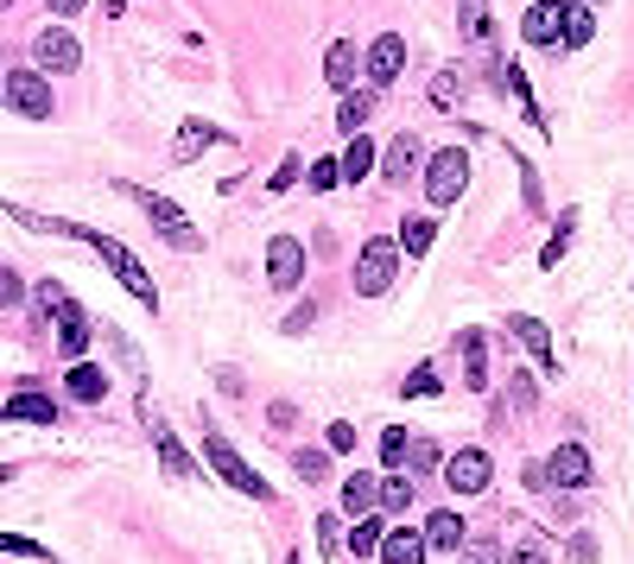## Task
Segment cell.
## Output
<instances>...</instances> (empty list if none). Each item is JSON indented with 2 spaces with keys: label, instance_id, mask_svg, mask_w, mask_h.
Instances as JSON below:
<instances>
[{
  "label": "cell",
  "instance_id": "obj_1",
  "mask_svg": "<svg viewBox=\"0 0 634 564\" xmlns=\"http://www.w3.org/2000/svg\"><path fill=\"white\" fill-rule=\"evenodd\" d=\"M76 241H89V248H96V254L109 261V273H114V279H121V286H127V292H134V299H140V304H147V311H152V304H159V292H152V279H147V266L134 261V254H127V248H121L114 235H96V228H83Z\"/></svg>",
  "mask_w": 634,
  "mask_h": 564
},
{
  "label": "cell",
  "instance_id": "obj_2",
  "mask_svg": "<svg viewBox=\"0 0 634 564\" xmlns=\"http://www.w3.org/2000/svg\"><path fill=\"white\" fill-rule=\"evenodd\" d=\"M463 185H470V159H463V147H438L432 152V165H425V197H432L438 210H450V203L463 197Z\"/></svg>",
  "mask_w": 634,
  "mask_h": 564
},
{
  "label": "cell",
  "instance_id": "obj_3",
  "mask_svg": "<svg viewBox=\"0 0 634 564\" xmlns=\"http://www.w3.org/2000/svg\"><path fill=\"white\" fill-rule=\"evenodd\" d=\"M127 197H134V203L147 210V216H152V228H159V235H165V241H172L178 254H190V248H203V235H197V228L185 223V210H178V203H165L159 190H134V185H127Z\"/></svg>",
  "mask_w": 634,
  "mask_h": 564
},
{
  "label": "cell",
  "instance_id": "obj_4",
  "mask_svg": "<svg viewBox=\"0 0 634 564\" xmlns=\"http://www.w3.org/2000/svg\"><path fill=\"white\" fill-rule=\"evenodd\" d=\"M394 279H400V241H369L356 261V292L381 299V292H394Z\"/></svg>",
  "mask_w": 634,
  "mask_h": 564
},
{
  "label": "cell",
  "instance_id": "obj_5",
  "mask_svg": "<svg viewBox=\"0 0 634 564\" xmlns=\"http://www.w3.org/2000/svg\"><path fill=\"white\" fill-rule=\"evenodd\" d=\"M0 102H7L13 114H26V121H45V114H51V83H45L38 71H13L7 83H0Z\"/></svg>",
  "mask_w": 634,
  "mask_h": 564
},
{
  "label": "cell",
  "instance_id": "obj_6",
  "mask_svg": "<svg viewBox=\"0 0 634 564\" xmlns=\"http://www.w3.org/2000/svg\"><path fill=\"white\" fill-rule=\"evenodd\" d=\"M203 451H210V463H216V476H223L228 489H241L248 501H266V494H273L261 476H254V469L235 456V444H228V438H216V431H210V438H203Z\"/></svg>",
  "mask_w": 634,
  "mask_h": 564
},
{
  "label": "cell",
  "instance_id": "obj_7",
  "mask_svg": "<svg viewBox=\"0 0 634 564\" xmlns=\"http://www.w3.org/2000/svg\"><path fill=\"white\" fill-rule=\"evenodd\" d=\"M33 58H38V71H76V64H83V45H76L64 26H45V33L33 38Z\"/></svg>",
  "mask_w": 634,
  "mask_h": 564
},
{
  "label": "cell",
  "instance_id": "obj_8",
  "mask_svg": "<svg viewBox=\"0 0 634 564\" xmlns=\"http://www.w3.org/2000/svg\"><path fill=\"white\" fill-rule=\"evenodd\" d=\"M266 279L279 286V292H293L304 279V248L293 241V235H279V241H266Z\"/></svg>",
  "mask_w": 634,
  "mask_h": 564
},
{
  "label": "cell",
  "instance_id": "obj_9",
  "mask_svg": "<svg viewBox=\"0 0 634 564\" xmlns=\"http://www.w3.org/2000/svg\"><path fill=\"white\" fill-rule=\"evenodd\" d=\"M546 482L552 489H584L591 482V451L584 444H559V451L546 456Z\"/></svg>",
  "mask_w": 634,
  "mask_h": 564
},
{
  "label": "cell",
  "instance_id": "obj_10",
  "mask_svg": "<svg viewBox=\"0 0 634 564\" xmlns=\"http://www.w3.org/2000/svg\"><path fill=\"white\" fill-rule=\"evenodd\" d=\"M488 476H495V469H488V451H457V456L445 463V482H450L457 494H483Z\"/></svg>",
  "mask_w": 634,
  "mask_h": 564
},
{
  "label": "cell",
  "instance_id": "obj_11",
  "mask_svg": "<svg viewBox=\"0 0 634 564\" xmlns=\"http://www.w3.org/2000/svg\"><path fill=\"white\" fill-rule=\"evenodd\" d=\"M521 33H526V45H559L564 38V7L559 0H533L526 20H521Z\"/></svg>",
  "mask_w": 634,
  "mask_h": 564
},
{
  "label": "cell",
  "instance_id": "obj_12",
  "mask_svg": "<svg viewBox=\"0 0 634 564\" xmlns=\"http://www.w3.org/2000/svg\"><path fill=\"white\" fill-rule=\"evenodd\" d=\"M400 71H407V38H400V33H381V38L369 45V76L381 83V89H387V83H394Z\"/></svg>",
  "mask_w": 634,
  "mask_h": 564
},
{
  "label": "cell",
  "instance_id": "obj_13",
  "mask_svg": "<svg viewBox=\"0 0 634 564\" xmlns=\"http://www.w3.org/2000/svg\"><path fill=\"white\" fill-rule=\"evenodd\" d=\"M58 349H64L71 362H83V349H89V317H83L76 304H64V311H58Z\"/></svg>",
  "mask_w": 634,
  "mask_h": 564
},
{
  "label": "cell",
  "instance_id": "obj_14",
  "mask_svg": "<svg viewBox=\"0 0 634 564\" xmlns=\"http://www.w3.org/2000/svg\"><path fill=\"white\" fill-rule=\"evenodd\" d=\"M7 418H20V425H51V418H58V406H51L38 387H20V393L7 400Z\"/></svg>",
  "mask_w": 634,
  "mask_h": 564
},
{
  "label": "cell",
  "instance_id": "obj_15",
  "mask_svg": "<svg viewBox=\"0 0 634 564\" xmlns=\"http://www.w3.org/2000/svg\"><path fill=\"white\" fill-rule=\"evenodd\" d=\"M412 165H419V140H412V134H400V140H387V159H381L387 185H400V178H412Z\"/></svg>",
  "mask_w": 634,
  "mask_h": 564
},
{
  "label": "cell",
  "instance_id": "obj_16",
  "mask_svg": "<svg viewBox=\"0 0 634 564\" xmlns=\"http://www.w3.org/2000/svg\"><path fill=\"white\" fill-rule=\"evenodd\" d=\"M381 559L387 564H419L425 559V532H387V539H381Z\"/></svg>",
  "mask_w": 634,
  "mask_h": 564
},
{
  "label": "cell",
  "instance_id": "obj_17",
  "mask_svg": "<svg viewBox=\"0 0 634 564\" xmlns=\"http://www.w3.org/2000/svg\"><path fill=\"white\" fill-rule=\"evenodd\" d=\"M324 76H331V89H349V83H356V45L336 38L331 51H324Z\"/></svg>",
  "mask_w": 634,
  "mask_h": 564
},
{
  "label": "cell",
  "instance_id": "obj_18",
  "mask_svg": "<svg viewBox=\"0 0 634 564\" xmlns=\"http://www.w3.org/2000/svg\"><path fill=\"white\" fill-rule=\"evenodd\" d=\"M64 387H71V400H102V393H109V375L89 368V362H71V380H64Z\"/></svg>",
  "mask_w": 634,
  "mask_h": 564
},
{
  "label": "cell",
  "instance_id": "obj_19",
  "mask_svg": "<svg viewBox=\"0 0 634 564\" xmlns=\"http://www.w3.org/2000/svg\"><path fill=\"white\" fill-rule=\"evenodd\" d=\"M152 444H159V463H165L172 476H190V469H197V463L185 456V444H178V438H172V431H165L159 418H152Z\"/></svg>",
  "mask_w": 634,
  "mask_h": 564
},
{
  "label": "cell",
  "instance_id": "obj_20",
  "mask_svg": "<svg viewBox=\"0 0 634 564\" xmlns=\"http://www.w3.org/2000/svg\"><path fill=\"white\" fill-rule=\"evenodd\" d=\"M508 330L539 355V368H552V337H546V324H533V317H508Z\"/></svg>",
  "mask_w": 634,
  "mask_h": 564
},
{
  "label": "cell",
  "instance_id": "obj_21",
  "mask_svg": "<svg viewBox=\"0 0 634 564\" xmlns=\"http://www.w3.org/2000/svg\"><path fill=\"white\" fill-rule=\"evenodd\" d=\"M432 241H438V223H432V216H407V228H400V254H432Z\"/></svg>",
  "mask_w": 634,
  "mask_h": 564
},
{
  "label": "cell",
  "instance_id": "obj_22",
  "mask_svg": "<svg viewBox=\"0 0 634 564\" xmlns=\"http://www.w3.org/2000/svg\"><path fill=\"white\" fill-rule=\"evenodd\" d=\"M457 349H463V362H470V387L483 393V387H488V355H483V330H463V337H457Z\"/></svg>",
  "mask_w": 634,
  "mask_h": 564
},
{
  "label": "cell",
  "instance_id": "obj_23",
  "mask_svg": "<svg viewBox=\"0 0 634 564\" xmlns=\"http://www.w3.org/2000/svg\"><path fill=\"white\" fill-rule=\"evenodd\" d=\"M425 546H432V552L463 546V521H457V514H432V521H425Z\"/></svg>",
  "mask_w": 634,
  "mask_h": 564
},
{
  "label": "cell",
  "instance_id": "obj_24",
  "mask_svg": "<svg viewBox=\"0 0 634 564\" xmlns=\"http://www.w3.org/2000/svg\"><path fill=\"white\" fill-rule=\"evenodd\" d=\"M216 140H223V134H216V127H203V121L178 127V165H190L197 152H203V147H216Z\"/></svg>",
  "mask_w": 634,
  "mask_h": 564
},
{
  "label": "cell",
  "instance_id": "obj_25",
  "mask_svg": "<svg viewBox=\"0 0 634 564\" xmlns=\"http://www.w3.org/2000/svg\"><path fill=\"white\" fill-rule=\"evenodd\" d=\"M457 89H463V76H457V71H432L425 102H432V109H457Z\"/></svg>",
  "mask_w": 634,
  "mask_h": 564
},
{
  "label": "cell",
  "instance_id": "obj_26",
  "mask_svg": "<svg viewBox=\"0 0 634 564\" xmlns=\"http://www.w3.org/2000/svg\"><path fill=\"white\" fill-rule=\"evenodd\" d=\"M463 38H470V45H495V20H488L483 0H470V7H463Z\"/></svg>",
  "mask_w": 634,
  "mask_h": 564
},
{
  "label": "cell",
  "instance_id": "obj_27",
  "mask_svg": "<svg viewBox=\"0 0 634 564\" xmlns=\"http://www.w3.org/2000/svg\"><path fill=\"white\" fill-rule=\"evenodd\" d=\"M374 494H381V482H374V476H349V482H343V507H349V514H369Z\"/></svg>",
  "mask_w": 634,
  "mask_h": 564
},
{
  "label": "cell",
  "instance_id": "obj_28",
  "mask_svg": "<svg viewBox=\"0 0 634 564\" xmlns=\"http://www.w3.org/2000/svg\"><path fill=\"white\" fill-rule=\"evenodd\" d=\"M591 33H597L591 7H564V38H559V45H571V51H577V45H591Z\"/></svg>",
  "mask_w": 634,
  "mask_h": 564
},
{
  "label": "cell",
  "instance_id": "obj_29",
  "mask_svg": "<svg viewBox=\"0 0 634 564\" xmlns=\"http://www.w3.org/2000/svg\"><path fill=\"white\" fill-rule=\"evenodd\" d=\"M374 172V147L369 140H349V152H343V185H356V178H369Z\"/></svg>",
  "mask_w": 634,
  "mask_h": 564
},
{
  "label": "cell",
  "instance_id": "obj_30",
  "mask_svg": "<svg viewBox=\"0 0 634 564\" xmlns=\"http://www.w3.org/2000/svg\"><path fill=\"white\" fill-rule=\"evenodd\" d=\"M369 114H374V96H369V89H356V96L343 102L336 121H343V134H362V121H369Z\"/></svg>",
  "mask_w": 634,
  "mask_h": 564
},
{
  "label": "cell",
  "instance_id": "obj_31",
  "mask_svg": "<svg viewBox=\"0 0 634 564\" xmlns=\"http://www.w3.org/2000/svg\"><path fill=\"white\" fill-rule=\"evenodd\" d=\"M374 507H387V514L412 507V482H407V476H387V482H381V494H374Z\"/></svg>",
  "mask_w": 634,
  "mask_h": 564
},
{
  "label": "cell",
  "instance_id": "obj_32",
  "mask_svg": "<svg viewBox=\"0 0 634 564\" xmlns=\"http://www.w3.org/2000/svg\"><path fill=\"white\" fill-rule=\"evenodd\" d=\"M407 431H400V425H387V431H381V463H387V469H400V463H407Z\"/></svg>",
  "mask_w": 634,
  "mask_h": 564
},
{
  "label": "cell",
  "instance_id": "obj_33",
  "mask_svg": "<svg viewBox=\"0 0 634 564\" xmlns=\"http://www.w3.org/2000/svg\"><path fill=\"white\" fill-rule=\"evenodd\" d=\"M564 248H571V216H559V228H552V241L539 248V266H559Z\"/></svg>",
  "mask_w": 634,
  "mask_h": 564
},
{
  "label": "cell",
  "instance_id": "obj_34",
  "mask_svg": "<svg viewBox=\"0 0 634 564\" xmlns=\"http://www.w3.org/2000/svg\"><path fill=\"white\" fill-rule=\"evenodd\" d=\"M407 469H419V476H425V469H438V444H432V438H412V444H407Z\"/></svg>",
  "mask_w": 634,
  "mask_h": 564
},
{
  "label": "cell",
  "instance_id": "obj_35",
  "mask_svg": "<svg viewBox=\"0 0 634 564\" xmlns=\"http://www.w3.org/2000/svg\"><path fill=\"white\" fill-rule=\"evenodd\" d=\"M38 311H51V317H58V311H64V304H71V292H64V286H58V279H38Z\"/></svg>",
  "mask_w": 634,
  "mask_h": 564
},
{
  "label": "cell",
  "instance_id": "obj_36",
  "mask_svg": "<svg viewBox=\"0 0 634 564\" xmlns=\"http://www.w3.org/2000/svg\"><path fill=\"white\" fill-rule=\"evenodd\" d=\"M293 469H299L304 482H324V476H331V463H324V451H299V456H293Z\"/></svg>",
  "mask_w": 634,
  "mask_h": 564
},
{
  "label": "cell",
  "instance_id": "obj_37",
  "mask_svg": "<svg viewBox=\"0 0 634 564\" xmlns=\"http://www.w3.org/2000/svg\"><path fill=\"white\" fill-rule=\"evenodd\" d=\"M438 393V368H412L407 375V400H432Z\"/></svg>",
  "mask_w": 634,
  "mask_h": 564
},
{
  "label": "cell",
  "instance_id": "obj_38",
  "mask_svg": "<svg viewBox=\"0 0 634 564\" xmlns=\"http://www.w3.org/2000/svg\"><path fill=\"white\" fill-rule=\"evenodd\" d=\"M349 552H362V559H369V552H381V521H362V527L349 532Z\"/></svg>",
  "mask_w": 634,
  "mask_h": 564
},
{
  "label": "cell",
  "instance_id": "obj_39",
  "mask_svg": "<svg viewBox=\"0 0 634 564\" xmlns=\"http://www.w3.org/2000/svg\"><path fill=\"white\" fill-rule=\"evenodd\" d=\"M311 185L336 190V185H343V159H318V165H311Z\"/></svg>",
  "mask_w": 634,
  "mask_h": 564
},
{
  "label": "cell",
  "instance_id": "obj_40",
  "mask_svg": "<svg viewBox=\"0 0 634 564\" xmlns=\"http://www.w3.org/2000/svg\"><path fill=\"white\" fill-rule=\"evenodd\" d=\"M26 299V286H20V273L13 266H0V311H13V304Z\"/></svg>",
  "mask_w": 634,
  "mask_h": 564
},
{
  "label": "cell",
  "instance_id": "obj_41",
  "mask_svg": "<svg viewBox=\"0 0 634 564\" xmlns=\"http://www.w3.org/2000/svg\"><path fill=\"white\" fill-rule=\"evenodd\" d=\"M0 552H13V559H45L38 539H13V532H0Z\"/></svg>",
  "mask_w": 634,
  "mask_h": 564
},
{
  "label": "cell",
  "instance_id": "obj_42",
  "mask_svg": "<svg viewBox=\"0 0 634 564\" xmlns=\"http://www.w3.org/2000/svg\"><path fill=\"white\" fill-rule=\"evenodd\" d=\"M299 185V159H293V152H286V165H279V172H273V190H293Z\"/></svg>",
  "mask_w": 634,
  "mask_h": 564
},
{
  "label": "cell",
  "instance_id": "obj_43",
  "mask_svg": "<svg viewBox=\"0 0 634 564\" xmlns=\"http://www.w3.org/2000/svg\"><path fill=\"white\" fill-rule=\"evenodd\" d=\"M331 451H356V425H343V418H336V425H331Z\"/></svg>",
  "mask_w": 634,
  "mask_h": 564
},
{
  "label": "cell",
  "instance_id": "obj_44",
  "mask_svg": "<svg viewBox=\"0 0 634 564\" xmlns=\"http://www.w3.org/2000/svg\"><path fill=\"white\" fill-rule=\"evenodd\" d=\"M571 559L591 564V559H597V539H584V532H577V539H571Z\"/></svg>",
  "mask_w": 634,
  "mask_h": 564
},
{
  "label": "cell",
  "instance_id": "obj_45",
  "mask_svg": "<svg viewBox=\"0 0 634 564\" xmlns=\"http://www.w3.org/2000/svg\"><path fill=\"white\" fill-rule=\"evenodd\" d=\"M318 546H324V552H336V514H324V521H318Z\"/></svg>",
  "mask_w": 634,
  "mask_h": 564
},
{
  "label": "cell",
  "instance_id": "obj_46",
  "mask_svg": "<svg viewBox=\"0 0 634 564\" xmlns=\"http://www.w3.org/2000/svg\"><path fill=\"white\" fill-rule=\"evenodd\" d=\"M508 564H552V559H546V546H526V552H514Z\"/></svg>",
  "mask_w": 634,
  "mask_h": 564
},
{
  "label": "cell",
  "instance_id": "obj_47",
  "mask_svg": "<svg viewBox=\"0 0 634 564\" xmlns=\"http://www.w3.org/2000/svg\"><path fill=\"white\" fill-rule=\"evenodd\" d=\"M45 7H51V13H83L89 0H45Z\"/></svg>",
  "mask_w": 634,
  "mask_h": 564
},
{
  "label": "cell",
  "instance_id": "obj_48",
  "mask_svg": "<svg viewBox=\"0 0 634 564\" xmlns=\"http://www.w3.org/2000/svg\"><path fill=\"white\" fill-rule=\"evenodd\" d=\"M470 564H495V546H488V539H483V546L470 552Z\"/></svg>",
  "mask_w": 634,
  "mask_h": 564
},
{
  "label": "cell",
  "instance_id": "obj_49",
  "mask_svg": "<svg viewBox=\"0 0 634 564\" xmlns=\"http://www.w3.org/2000/svg\"><path fill=\"white\" fill-rule=\"evenodd\" d=\"M0 482H13V469H7V463H0Z\"/></svg>",
  "mask_w": 634,
  "mask_h": 564
},
{
  "label": "cell",
  "instance_id": "obj_50",
  "mask_svg": "<svg viewBox=\"0 0 634 564\" xmlns=\"http://www.w3.org/2000/svg\"><path fill=\"white\" fill-rule=\"evenodd\" d=\"M0 7H7V0H0Z\"/></svg>",
  "mask_w": 634,
  "mask_h": 564
},
{
  "label": "cell",
  "instance_id": "obj_51",
  "mask_svg": "<svg viewBox=\"0 0 634 564\" xmlns=\"http://www.w3.org/2000/svg\"><path fill=\"white\" fill-rule=\"evenodd\" d=\"M591 7H597V0H591Z\"/></svg>",
  "mask_w": 634,
  "mask_h": 564
},
{
  "label": "cell",
  "instance_id": "obj_52",
  "mask_svg": "<svg viewBox=\"0 0 634 564\" xmlns=\"http://www.w3.org/2000/svg\"><path fill=\"white\" fill-rule=\"evenodd\" d=\"M0 83H7V76H0Z\"/></svg>",
  "mask_w": 634,
  "mask_h": 564
}]
</instances>
